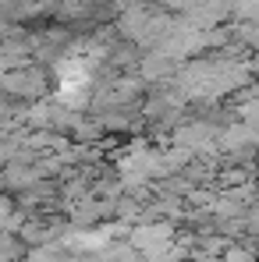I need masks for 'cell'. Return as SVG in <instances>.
I'll return each instance as SVG.
<instances>
[{"label":"cell","instance_id":"3957f363","mask_svg":"<svg viewBox=\"0 0 259 262\" xmlns=\"http://www.w3.org/2000/svg\"><path fill=\"white\" fill-rule=\"evenodd\" d=\"M167 71H171V60H156V57H153V60L142 64V75H146V78H164Z\"/></svg>","mask_w":259,"mask_h":262},{"label":"cell","instance_id":"7a4b0ae2","mask_svg":"<svg viewBox=\"0 0 259 262\" xmlns=\"http://www.w3.org/2000/svg\"><path fill=\"white\" fill-rule=\"evenodd\" d=\"M259 145V131L252 124H231V128H224L216 135V149H224L227 156H238V152H249V149H256Z\"/></svg>","mask_w":259,"mask_h":262},{"label":"cell","instance_id":"6da1fadb","mask_svg":"<svg viewBox=\"0 0 259 262\" xmlns=\"http://www.w3.org/2000/svg\"><path fill=\"white\" fill-rule=\"evenodd\" d=\"M46 89H50V78L36 68H25V71H7L4 75V92L7 99H25V103H36L43 99Z\"/></svg>","mask_w":259,"mask_h":262}]
</instances>
